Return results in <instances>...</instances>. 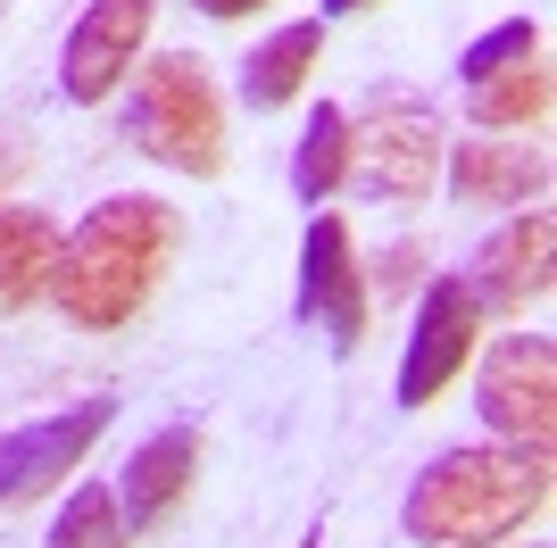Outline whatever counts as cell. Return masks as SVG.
<instances>
[{"instance_id": "1", "label": "cell", "mask_w": 557, "mask_h": 548, "mask_svg": "<svg viewBox=\"0 0 557 548\" xmlns=\"http://www.w3.org/2000/svg\"><path fill=\"white\" fill-rule=\"evenodd\" d=\"M175 208L159 191H116V200L84 208V225L59 241L50 258V299H59V316L75 333H116V324H134L159 291V274L175 266Z\"/></svg>"}, {"instance_id": "2", "label": "cell", "mask_w": 557, "mask_h": 548, "mask_svg": "<svg viewBox=\"0 0 557 548\" xmlns=\"http://www.w3.org/2000/svg\"><path fill=\"white\" fill-rule=\"evenodd\" d=\"M549 507V465L524 449H442L408 482L399 532L417 548H499Z\"/></svg>"}, {"instance_id": "3", "label": "cell", "mask_w": 557, "mask_h": 548, "mask_svg": "<svg viewBox=\"0 0 557 548\" xmlns=\"http://www.w3.org/2000/svg\"><path fill=\"white\" fill-rule=\"evenodd\" d=\"M125 141H134L141 159L209 183L225 166V100L209 84V59L166 50V59L134 67V84H125Z\"/></svg>"}, {"instance_id": "4", "label": "cell", "mask_w": 557, "mask_h": 548, "mask_svg": "<svg viewBox=\"0 0 557 548\" xmlns=\"http://www.w3.org/2000/svg\"><path fill=\"white\" fill-rule=\"evenodd\" d=\"M442 116L417 91H374L367 109H349V191L392 208H417L433 183H442Z\"/></svg>"}, {"instance_id": "5", "label": "cell", "mask_w": 557, "mask_h": 548, "mask_svg": "<svg viewBox=\"0 0 557 548\" xmlns=\"http://www.w3.org/2000/svg\"><path fill=\"white\" fill-rule=\"evenodd\" d=\"M474 408H483V424L499 433V449H524V457L549 465V449H557V349H549V333L491 341Z\"/></svg>"}, {"instance_id": "6", "label": "cell", "mask_w": 557, "mask_h": 548, "mask_svg": "<svg viewBox=\"0 0 557 548\" xmlns=\"http://www.w3.org/2000/svg\"><path fill=\"white\" fill-rule=\"evenodd\" d=\"M292 316L317 324L333 341V358L367 341V274H358V250H349V225L333 208H317L300 233V299H292Z\"/></svg>"}, {"instance_id": "7", "label": "cell", "mask_w": 557, "mask_h": 548, "mask_svg": "<svg viewBox=\"0 0 557 548\" xmlns=\"http://www.w3.org/2000/svg\"><path fill=\"white\" fill-rule=\"evenodd\" d=\"M483 341V308L466 291V274H433L417 299V333H408V358H399V408H433L449 383L466 374Z\"/></svg>"}, {"instance_id": "8", "label": "cell", "mask_w": 557, "mask_h": 548, "mask_svg": "<svg viewBox=\"0 0 557 548\" xmlns=\"http://www.w3.org/2000/svg\"><path fill=\"white\" fill-rule=\"evenodd\" d=\"M100 433H109V399H75V408L42 415V424L0 433V507H25L42 490H59V474H75Z\"/></svg>"}, {"instance_id": "9", "label": "cell", "mask_w": 557, "mask_h": 548, "mask_svg": "<svg viewBox=\"0 0 557 548\" xmlns=\"http://www.w3.org/2000/svg\"><path fill=\"white\" fill-rule=\"evenodd\" d=\"M150 17H159V0H92L67 34V59H59V91H67L75 109H100L125 75H134L141 42H150Z\"/></svg>"}, {"instance_id": "10", "label": "cell", "mask_w": 557, "mask_h": 548, "mask_svg": "<svg viewBox=\"0 0 557 548\" xmlns=\"http://www.w3.org/2000/svg\"><path fill=\"white\" fill-rule=\"evenodd\" d=\"M549 266H557V216H549V208H516L508 225L474 250L466 291H474V308H483V316H516L524 299L549 291Z\"/></svg>"}, {"instance_id": "11", "label": "cell", "mask_w": 557, "mask_h": 548, "mask_svg": "<svg viewBox=\"0 0 557 548\" xmlns=\"http://www.w3.org/2000/svg\"><path fill=\"white\" fill-rule=\"evenodd\" d=\"M200 424H166L150 433L134 457H125V490H116V515H125V540L134 532H159L175 507L191 499V482H200Z\"/></svg>"}, {"instance_id": "12", "label": "cell", "mask_w": 557, "mask_h": 548, "mask_svg": "<svg viewBox=\"0 0 557 548\" xmlns=\"http://www.w3.org/2000/svg\"><path fill=\"white\" fill-rule=\"evenodd\" d=\"M442 175L466 208H541L549 150L541 141H458V150H442Z\"/></svg>"}, {"instance_id": "13", "label": "cell", "mask_w": 557, "mask_h": 548, "mask_svg": "<svg viewBox=\"0 0 557 548\" xmlns=\"http://www.w3.org/2000/svg\"><path fill=\"white\" fill-rule=\"evenodd\" d=\"M50 258H59V225L42 208H0V316L50 299Z\"/></svg>"}, {"instance_id": "14", "label": "cell", "mask_w": 557, "mask_h": 548, "mask_svg": "<svg viewBox=\"0 0 557 548\" xmlns=\"http://www.w3.org/2000/svg\"><path fill=\"white\" fill-rule=\"evenodd\" d=\"M466 116L483 134H541V116H549V67H541V50L491 67L483 84H466Z\"/></svg>"}, {"instance_id": "15", "label": "cell", "mask_w": 557, "mask_h": 548, "mask_svg": "<svg viewBox=\"0 0 557 548\" xmlns=\"http://www.w3.org/2000/svg\"><path fill=\"white\" fill-rule=\"evenodd\" d=\"M317 50H325V25L300 17V25H283V34H267V42L242 59V100H250L258 116L283 109V100H300L308 67H317Z\"/></svg>"}, {"instance_id": "16", "label": "cell", "mask_w": 557, "mask_h": 548, "mask_svg": "<svg viewBox=\"0 0 557 548\" xmlns=\"http://www.w3.org/2000/svg\"><path fill=\"white\" fill-rule=\"evenodd\" d=\"M342 175H349V109H308V134H300V150H292V191H300L308 208H325L333 191H342Z\"/></svg>"}, {"instance_id": "17", "label": "cell", "mask_w": 557, "mask_h": 548, "mask_svg": "<svg viewBox=\"0 0 557 548\" xmlns=\"http://www.w3.org/2000/svg\"><path fill=\"white\" fill-rule=\"evenodd\" d=\"M50 548H125V515H116V490H109V482H84V490L59 507Z\"/></svg>"}, {"instance_id": "18", "label": "cell", "mask_w": 557, "mask_h": 548, "mask_svg": "<svg viewBox=\"0 0 557 548\" xmlns=\"http://www.w3.org/2000/svg\"><path fill=\"white\" fill-rule=\"evenodd\" d=\"M533 50H541V25H533V17H499L491 34H474V42L458 50V75H466V84H483L491 67H508V59H533Z\"/></svg>"}, {"instance_id": "19", "label": "cell", "mask_w": 557, "mask_h": 548, "mask_svg": "<svg viewBox=\"0 0 557 548\" xmlns=\"http://www.w3.org/2000/svg\"><path fill=\"white\" fill-rule=\"evenodd\" d=\"M417 266H424V250L417 241H399V250H383V266H374V283H383V291H408V283H417Z\"/></svg>"}, {"instance_id": "20", "label": "cell", "mask_w": 557, "mask_h": 548, "mask_svg": "<svg viewBox=\"0 0 557 548\" xmlns=\"http://www.w3.org/2000/svg\"><path fill=\"white\" fill-rule=\"evenodd\" d=\"M191 9H209V17H258L267 0H191Z\"/></svg>"}, {"instance_id": "21", "label": "cell", "mask_w": 557, "mask_h": 548, "mask_svg": "<svg viewBox=\"0 0 557 548\" xmlns=\"http://www.w3.org/2000/svg\"><path fill=\"white\" fill-rule=\"evenodd\" d=\"M358 9H367V0H325V17H358Z\"/></svg>"}]
</instances>
